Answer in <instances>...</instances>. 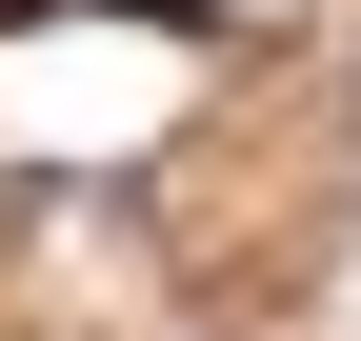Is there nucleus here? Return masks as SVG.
Returning <instances> with one entry per match:
<instances>
[{
  "mask_svg": "<svg viewBox=\"0 0 361 341\" xmlns=\"http://www.w3.org/2000/svg\"><path fill=\"white\" fill-rule=\"evenodd\" d=\"M0 20H40V0H0Z\"/></svg>",
  "mask_w": 361,
  "mask_h": 341,
  "instance_id": "obj_2",
  "label": "nucleus"
},
{
  "mask_svg": "<svg viewBox=\"0 0 361 341\" xmlns=\"http://www.w3.org/2000/svg\"><path fill=\"white\" fill-rule=\"evenodd\" d=\"M141 20H221V0H141Z\"/></svg>",
  "mask_w": 361,
  "mask_h": 341,
  "instance_id": "obj_1",
  "label": "nucleus"
}]
</instances>
